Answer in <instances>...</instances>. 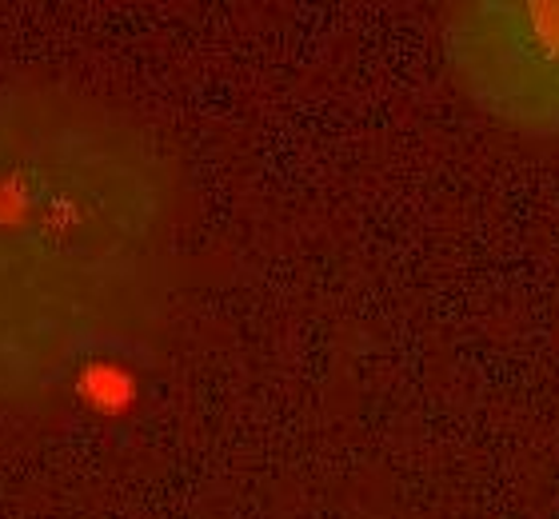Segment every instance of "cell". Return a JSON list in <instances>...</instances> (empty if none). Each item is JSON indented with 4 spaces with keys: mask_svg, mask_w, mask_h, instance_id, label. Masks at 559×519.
<instances>
[{
    "mask_svg": "<svg viewBox=\"0 0 559 519\" xmlns=\"http://www.w3.org/2000/svg\"><path fill=\"white\" fill-rule=\"evenodd\" d=\"M436 36L476 113L515 137L559 140V0H460Z\"/></svg>",
    "mask_w": 559,
    "mask_h": 519,
    "instance_id": "2",
    "label": "cell"
},
{
    "mask_svg": "<svg viewBox=\"0 0 559 519\" xmlns=\"http://www.w3.org/2000/svg\"><path fill=\"white\" fill-rule=\"evenodd\" d=\"M185 188L144 120L69 81L0 89V408L136 340L180 256Z\"/></svg>",
    "mask_w": 559,
    "mask_h": 519,
    "instance_id": "1",
    "label": "cell"
}]
</instances>
